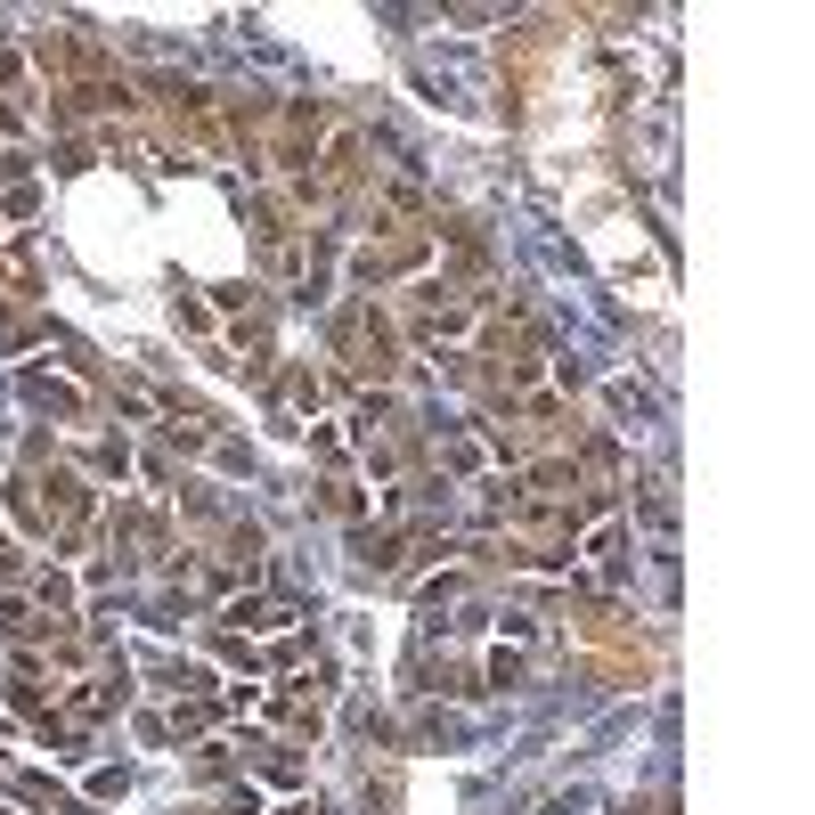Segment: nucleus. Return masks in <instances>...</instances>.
I'll list each match as a JSON object with an SVG mask.
<instances>
[{
  "label": "nucleus",
  "mask_w": 815,
  "mask_h": 815,
  "mask_svg": "<svg viewBox=\"0 0 815 815\" xmlns=\"http://www.w3.org/2000/svg\"><path fill=\"white\" fill-rule=\"evenodd\" d=\"M490 685H523V652L498 645V652H490Z\"/></svg>",
  "instance_id": "3"
},
{
  "label": "nucleus",
  "mask_w": 815,
  "mask_h": 815,
  "mask_svg": "<svg viewBox=\"0 0 815 815\" xmlns=\"http://www.w3.org/2000/svg\"><path fill=\"white\" fill-rule=\"evenodd\" d=\"M0 571H16V547H9V539H0Z\"/></svg>",
  "instance_id": "4"
},
{
  "label": "nucleus",
  "mask_w": 815,
  "mask_h": 815,
  "mask_svg": "<svg viewBox=\"0 0 815 815\" xmlns=\"http://www.w3.org/2000/svg\"><path fill=\"white\" fill-rule=\"evenodd\" d=\"M229 620H237V628H245V636H269V628H286V603H262V596H245V603H229Z\"/></svg>",
  "instance_id": "1"
},
{
  "label": "nucleus",
  "mask_w": 815,
  "mask_h": 815,
  "mask_svg": "<svg viewBox=\"0 0 815 815\" xmlns=\"http://www.w3.org/2000/svg\"><path fill=\"white\" fill-rule=\"evenodd\" d=\"M326 180H359V131H343L335 147H326Z\"/></svg>",
  "instance_id": "2"
}]
</instances>
